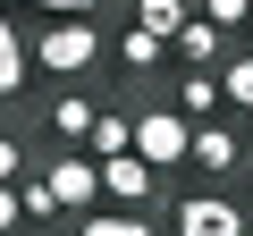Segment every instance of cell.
<instances>
[{
	"label": "cell",
	"instance_id": "cell-1",
	"mask_svg": "<svg viewBox=\"0 0 253 236\" xmlns=\"http://www.w3.org/2000/svg\"><path fill=\"white\" fill-rule=\"evenodd\" d=\"M26 51H34V68H42L51 84H84V76L110 59V34H101V17H51Z\"/></svg>",
	"mask_w": 253,
	"mask_h": 236
},
{
	"label": "cell",
	"instance_id": "cell-2",
	"mask_svg": "<svg viewBox=\"0 0 253 236\" xmlns=\"http://www.w3.org/2000/svg\"><path fill=\"white\" fill-rule=\"evenodd\" d=\"M169 228L177 236H253V211L236 194H219V186H186L177 211H169Z\"/></svg>",
	"mask_w": 253,
	"mask_h": 236
},
{
	"label": "cell",
	"instance_id": "cell-3",
	"mask_svg": "<svg viewBox=\"0 0 253 236\" xmlns=\"http://www.w3.org/2000/svg\"><path fill=\"white\" fill-rule=\"evenodd\" d=\"M186 144H194V118L169 101V110H135V152L161 169V177H177L186 169Z\"/></svg>",
	"mask_w": 253,
	"mask_h": 236
},
{
	"label": "cell",
	"instance_id": "cell-4",
	"mask_svg": "<svg viewBox=\"0 0 253 236\" xmlns=\"http://www.w3.org/2000/svg\"><path fill=\"white\" fill-rule=\"evenodd\" d=\"M186 169H194V177H211V186L245 177V135H236V118H194V144H186Z\"/></svg>",
	"mask_w": 253,
	"mask_h": 236
},
{
	"label": "cell",
	"instance_id": "cell-5",
	"mask_svg": "<svg viewBox=\"0 0 253 236\" xmlns=\"http://www.w3.org/2000/svg\"><path fill=\"white\" fill-rule=\"evenodd\" d=\"M42 177H51V194H59V211H68V219H84V211L101 202V160H93L84 144H59Z\"/></svg>",
	"mask_w": 253,
	"mask_h": 236
},
{
	"label": "cell",
	"instance_id": "cell-6",
	"mask_svg": "<svg viewBox=\"0 0 253 236\" xmlns=\"http://www.w3.org/2000/svg\"><path fill=\"white\" fill-rule=\"evenodd\" d=\"M161 194V169L126 144V152H101V202H126V211H152Z\"/></svg>",
	"mask_w": 253,
	"mask_h": 236
},
{
	"label": "cell",
	"instance_id": "cell-7",
	"mask_svg": "<svg viewBox=\"0 0 253 236\" xmlns=\"http://www.w3.org/2000/svg\"><path fill=\"white\" fill-rule=\"evenodd\" d=\"M110 59H118V76H161L177 51H169V34H152V26H126V34H110Z\"/></svg>",
	"mask_w": 253,
	"mask_h": 236
},
{
	"label": "cell",
	"instance_id": "cell-8",
	"mask_svg": "<svg viewBox=\"0 0 253 236\" xmlns=\"http://www.w3.org/2000/svg\"><path fill=\"white\" fill-rule=\"evenodd\" d=\"M93 118H101V101H93L84 84L51 93V135H59V144H84V135H93Z\"/></svg>",
	"mask_w": 253,
	"mask_h": 236
},
{
	"label": "cell",
	"instance_id": "cell-9",
	"mask_svg": "<svg viewBox=\"0 0 253 236\" xmlns=\"http://www.w3.org/2000/svg\"><path fill=\"white\" fill-rule=\"evenodd\" d=\"M169 51H177L186 68H219V59H228V34H219L211 17H186V26L169 34Z\"/></svg>",
	"mask_w": 253,
	"mask_h": 236
},
{
	"label": "cell",
	"instance_id": "cell-10",
	"mask_svg": "<svg viewBox=\"0 0 253 236\" xmlns=\"http://www.w3.org/2000/svg\"><path fill=\"white\" fill-rule=\"evenodd\" d=\"M26 76H34V51H26V34H17V17L0 9V101H17Z\"/></svg>",
	"mask_w": 253,
	"mask_h": 236
},
{
	"label": "cell",
	"instance_id": "cell-11",
	"mask_svg": "<svg viewBox=\"0 0 253 236\" xmlns=\"http://www.w3.org/2000/svg\"><path fill=\"white\" fill-rule=\"evenodd\" d=\"M76 236H161V228H152V211H126V202H93V211L76 219Z\"/></svg>",
	"mask_w": 253,
	"mask_h": 236
},
{
	"label": "cell",
	"instance_id": "cell-12",
	"mask_svg": "<svg viewBox=\"0 0 253 236\" xmlns=\"http://www.w3.org/2000/svg\"><path fill=\"white\" fill-rule=\"evenodd\" d=\"M177 110H186V118H228L219 68H186V76H177Z\"/></svg>",
	"mask_w": 253,
	"mask_h": 236
},
{
	"label": "cell",
	"instance_id": "cell-13",
	"mask_svg": "<svg viewBox=\"0 0 253 236\" xmlns=\"http://www.w3.org/2000/svg\"><path fill=\"white\" fill-rule=\"evenodd\" d=\"M219 93H228V118L253 110V42H228V59H219Z\"/></svg>",
	"mask_w": 253,
	"mask_h": 236
},
{
	"label": "cell",
	"instance_id": "cell-14",
	"mask_svg": "<svg viewBox=\"0 0 253 236\" xmlns=\"http://www.w3.org/2000/svg\"><path fill=\"white\" fill-rule=\"evenodd\" d=\"M126 144H135V110H126V101H101V118H93V135H84V152L101 160V152H126Z\"/></svg>",
	"mask_w": 253,
	"mask_h": 236
},
{
	"label": "cell",
	"instance_id": "cell-15",
	"mask_svg": "<svg viewBox=\"0 0 253 236\" xmlns=\"http://www.w3.org/2000/svg\"><path fill=\"white\" fill-rule=\"evenodd\" d=\"M17 211H26V228L68 219V211H59V194H51V177H17Z\"/></svg>",
	"mask_w": 253,
	"mask_h": 236
},
{
	"label": "cell",
	"instance_id": "cell-16",
	"mask_svg": "<svg viewBox=\"0 0 253 236\" xmlns=\"http://www.w3.org/2000/svg\"><path fill=\"white\" fill-rule=\"evenodd\" d=\"M194 17V0H135V26H152V34H177Z\"/></svg>",
	"mask_w": 253,
	"mask_h": 236
},
{
	"label": "cell",
	"instance_id": "cell-17",
	"mask_svg": "<svg viewBox=\"0 0 253 236\" xmlns=\"http://www.w3.org/2000/svg\"><path fill=\"white\" fill-rule=\"evenodd\" d=\"M203 17H211V26H219V34L236 42V34L253 26V0H203Z\"/></svg>",
	"mask_w": 253,
	"mask_h": 236
},
{
	"label": "cell",
	"instance_id": "cell-18",
	"mask_svg": "<svg viewBox=\"0 0 253 236\" xmlns=\"http://www.w3.org/2000/svg\"><path fill=\"white\" fill-rule=\"evenodd\" d=\"M17 9H42V17H101V0H17Z\"/></svg>",
	"mask_w": 253,
	"mask_h": 236
},
{
	"label": "cell",
	"instance_id": "cell-19",
	"mask_svg": "<svg viewBox=\"0 0 253 236\" xmlns=\"http://www.w3.org/2000/svg\"><path fill=\"white\" fill-rule=\"evenodd\" d=\"M9 177H26V144H17L9 127H0V186H9Z\"/></svg>",
	"mask_w": 253,
	"mask_h": 236
},
{
	"label": "cell",
	"instance_id": "cell-20",
	"mask_svg": "<svg viewBox=\"0 0 253 236\" xmlns=\"http://www.w3.org/2000/svg\"><path fill=\"white\" fill-rule=\"evenodd\" d=\"M17 228H26V211H17V177H9L0 186V236H17Z\"/></svg>",
	"mask_w": 253,
	"mask_h": 236
},
{
	"label": "cell",
	"instance_id": "cell-21",
	"mask_svg": "<svg viewBox=\"0 0 253 236\" xmlns=\"http://www.w3.org/2000/svg\"><path fill=\"white\" fill-rule=\"evenodd\" d=\"M236 127H253V110H245V118H236Z\"/></svg>",
	"mask_w": 253,
	"mask_h": 236
}]
</instances>
